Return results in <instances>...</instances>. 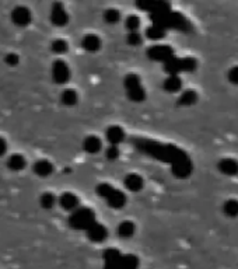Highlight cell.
I'll return each instance as SVG.
<instances>
[{"label":"cell","mask_w":238,"mask_h":269,"mask_svg":"<svg viewBox=\"0 0 238 269\" xmlns=\"http://www.w3.org/2000/svg\"><path fill=\"white\" fill-rule=\"evenodd\" d=\"M99 42L98 38L97 37H94V35H90V37H87L86 40H84V47L87 49H95L98 48Z\"/></svg>","instance_id":"52a82bcc"},{"label":"cell","mask_w":238,"mask_h":269,"mask_svg":"<svg viewBox=\"0 0 238 269\" xmlns=\"http://www.w3.org/2000/svg\"><path fill=\"white\" fill-rule=\"evenodd\" d=\"M138 25H139V20H138L136 17H131V18L128 20V27H129L131 30H136Z\"/></svg>","instance_id":"7c38bea8"},{"label":"cell","mask_w":238,"mask_h":269,"mask_svg":"<svg viewBox=\"0 0 238 269\" xmlns=\"http://www.w3.org/2000/svg\"><path fill=\"white\" fill-rule=\"evenodd\" d=\"M229 80H230L233 84H237L238 86V66H234L229 72Z\"/></svg>","instance_id":"30bf717a"},{"label":"cell","mask_w":238,"mask_h":269,"mask_svg":"<svg viewBox=\"0 0 238 269\" xmlns=\"http://www.w3.org/2000/svg\"><path fill=\"white\" fill-rule=\"evenodd\" d=\"M219 170L224 174V175H237L238 174V161L234 159H223L219 163Z\"/></svg>","instance_id":"6da1fadb"},{"label":"cell","mask_w":238,"mask_h":269,"mask_svg":"<svg viewBox=\"0 0 238 269\" xmlns=\"http://www.w3.org/2000/svg\"><path fill=\"white\" fill-rule=\"evenodd\" d=\"M223 212L229 217H237L238 216V201L237 199H229L223 206Z\"/></svg>","instance_id":"5b68a950"},{"label":"cell","mask_w":238,"mask_h":269,"mask_svg":"<svg viewBox=\"0 0 238 269\" xmlns=\"http://www.w3.org/2000/svg\"><path fill=\"white\" fill-rule=\"evenodd\" d=\"M150 55L157 57V59H171L173 57V51L168 47H154L150 51Z\"/></svg>","instance_id":"277c9868"},{"label":"cell","mask_w":238,"mask_h":269,"mask_svg":"<svg viewBox=\"0 0 238 269\" xmlns=\"http://www.w3.org/2000/svg\"><path fill=\"white\" fill-rule=\"evenodd\" d=\"M148 34H150V37H153V38H160V37L164 35V30H163V27L156 25V27H153V28L148 30Z\"/></svg>","instance_id":"9c48e42d"},{"label":"cell","mask_w":238,"mask_h":269,"mask_svg":"<svg viewBox=\"0 0 238 269\" xmlns=\"http://www.w3.org/2000/svg\"><path fill=\"white\" fill-rule=\"evenodd\" d=\"M52 21L59 25H63L67 21V14L60 3H56L52 8Z\"/></svg>","instance_id":"7a4b0ae2"},{"label":"cell","mask_w":238,"mask_h":269,"mask_svg":"<svg viewBox=\"0 0 238 269\" xmlns=\"http://www.w3.org/2000/svg\"><path fill=\"white\" fill-rule=\"evenodd\" d=\"M30 18H31V14L27 8L18 7L13 11V21L18 25H25L30 23Z\"/></svg>","instance_id":"3957f363"},{"label":"cell","mask_w":238,"mask_h":269,"mask_svg":"<svg viewBox=\"0 0 238 269\" xmlns=\"http://www.w3.org/2000/svg\"><path fill=\"white\" fill-rule=\"evenodd\" d=\"M167 87H168V90H171V91H177V90L181 87V80L178 77L173 76V77H170V80L167 82Z\"/></svg>","instance_id":"ba28073f"},{"label":"cell","mask_w":238,"mask_h":269,"mask_svg":"<svg viewBox=\"0 0 238 269\" xmlns=\"http://www.w3.org/2000/svg\"><path fill=\"white\" fill-rule=\"evenodd\" d=\"M118 18H119V14H118L116 10H109L107 13V20L109 23H115Z\"/></svg>","instance_id":"8fae6325"},{"label":"cell","mask_w":238,"mask_h":269,"mask_svg":"<svg viewBox=\"0 0 238 269\" xmlns=\"http://www.w3.org/2000/svg\"><path fill=\"white\" fill-rule=\"evenodd\" d=\"M196 100L197 96L195 91H187V93H184V96L181 97V103L185 104V106H190V104H193Z\"/></svg>","instance_id":"8992f818"}]
</instances>
